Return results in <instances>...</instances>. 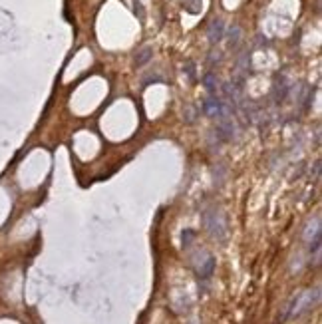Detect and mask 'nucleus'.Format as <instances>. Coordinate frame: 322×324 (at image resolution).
Listing matches in <instances>:
<instances>
[{"mask_svg": "<svg viewBox=\"0 0 322 324\" xmlns=\"http://www.w3.org/2000/svg\"><path fill=\"white\" fill-rule=\"evenodd\" d=\"M203 84H205V88H207L209 96H215V92H217V88H219L217 74H213V72H207V74L203 76Z\"/></svg>", "mask_w": 322, "mask_h": 324, "instance_id": "5", "label": "nucleus"}, {"mask_svg": "<svg viewBox=\"0 0 322 324\" xmlns=\"http://www.w3.org/2000/svg\"><path fill=\"white\" fill-rule=\"evenodd\" d=\"M199 4H201V0H185V6L189 12H199Z\"/></svg>", "mask_w": 322, "mask_h": 324, "instance_id": "8", "label": "nucleus"}, {"mask_svg": "<svg viewBox=\"0 0 322 324\" xmlns=\"http://www.w3.org/2000/svg\"><path fill=\"white\" fill-rule=\"evenodd\" d=\"M318 294H320V291L314 289V291H306L304 294L296 296L294 306L289 310V316H300V314H304L306 310H310V308L318 302Z\"/></svg>", "mask_w": 322, "mask_h": 324, "instance_id": "1", "label": "nucleus"}, {"mask_svg": "<svg viewBox=\"0 0 322 324\" xmlns=\"http://www.w3.org/2000/svg\"><path fill=\"white\" fill-rule=\"evenodd\" d=\"M187 76H189L191 80H195V66H193V62H187Z\"/></svg>", "mask_w": 322, "mask_h": 324, "instance_id": "9", "label": "nucleus"}, {"mask_svg": "<svg viewBox=\"0 0 322 324\" xmlns=\"http://www.w3.org/2000/svg\"><path fill=\"white\" fill-rule=\"evenodd\" d=\"M239 40H241V28L235 24L229 28V46H237Z\"/></svg>", "mask_w": 322, "mask_h": 324, "instance_id": "7", "label": "nucleus"}, {"mask_svg": "<svg viewBox=\"0 0 322 324\" xmlns=\"http://www.w3.org/2000/svg\"><path fill=\"white\" fill-rule=\"evenodd\" d=\"M203 112L209 116V118H225L227 116V103L217 96H209L203 101Z\"/></svg>", "mask_w": 322, "mask_h": 324, "instance_id": "3", "label": "nucleus"}, {"mask_svg": "<svg viewBox=\"0 0 322 324\" xmlns=\"http://www.w3.org/2000/svg\"><path fill=\"white\" fill-rule=\"evenodd\" d=\"M149 58H151V48H143V50H139L137 54H135V66H143L149 62Z\"/></svg>", "mask_w": 322, "mask_h": 324, "instance_id": "6", "label": "nucleus"}, {"mask_svg": "<svg viewBox=\"0 0 322 324\" xmlns=\"http://www.w3.org/2000/svg\"><path fill=\"white\" fill-rule=\"evenodd\" d=\"M205 225L209 229V233L213 235V237H219V239H223L227 233V227H225V219L217 213V211H209V213H205Z\"/></svg>", "mask_w": 322, "mask_h": 324, "instance_id": "2", "label": "nucleus"}, {"mask_svg": "<svg viewBox=\"0 0 322 324\" xmlns=\"http://www.w3.org/2000/svg\"><path fill=\"white\" fill-rule=\"evenodd\" d=\"M207 38H209L211 44H219V42L225 38V22H223L221 18H215V20L209 24V28H207Z\"/></svg>", "mask_w": 322, "mask_h": 324, "instance_id": "4", "label": "nucleus"}]
</instances>
